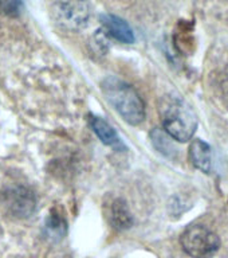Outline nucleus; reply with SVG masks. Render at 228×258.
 Wrapping results in <instances>:
<instances>
[{
  "label": "nucleus",
  "instance_id": "1",
  "mask_svg": "<svg viewBox=\"0 0 228 258\" xmlns=\"http://www.w3.org/2000/svg\"><path fill=\"white\" fill-rule=\"evenodd\" d=\"M160 116L165 133L173 140L185 143L196 132V113L183 97L177 94H168L161 98Z\"/></svg>",
  "mask_w": 228,
  "mask_h": 258
},
{
  "label": "nucleus",
  "instance_id": "2",
  "mask_svg": "<svg viewBox=\"0 0 228 258\" xmlns=\"http://www.w3.org/2000/svg\"><path fill=\"white\" fill-rule=\"evenodd\" d=\"M101 90L112 108L128 124L138 125L145 118V105L136 89L114 76L101 82Z\"/></svg>",
  "mask_w": 228,
  "mask_h": 258
},
{
  "label": "nucleus",
  "instance_id": "3",
  "mask_svg": "<svg viewBox=\"0 0 228 258\" xmlns=\"http://www.w3.org/2000/svg\"><path fill=\"white\" fill-rule=\"evenodd\" d=\"M180 243L185 253L193 258H212L220 247L216 233L203 225H192L181 234Z\"/></svg>",
  "mask_w": 228,
  "mask_h": 258
},
{
  "label": "nucleus",
  "instance_id": "4",
  "mask_svg": "<svg viewBox=\"0 0 228 258\" xmlns=\"http://www.w3.org/2000/svg\"><path fill=\"white\" fill-rule=\"evenodd\" d=\"M52 14L59 27L68 31H80L88 26L92 7L86 0H64L55 4Z\"/></svg>",
  "mask_w": 228,
  "mask_h": 258
},
{
  "label": "nucleus",
  "instance_id": "5",
  "mask_svg": "<svg viewBox=\"0 0 228 258\" xmlns=\"http://www.w3.org/2000/svg\"><path fill=\"white\" fill-rule=\"evenodd\" d=\"M2 205L16 218H28L35 211L36 198L24 185H12L2 192Z\"/></svg>",
  "mask_w": 228,
  "mask_h": 258
},
{
  "label": "nucleus",
  "instance_id": "6",
  "mask_svg": "<svg viewBox=\"0 0 228 258\" xmlns=\"http://www.w3.org/2000/svg\"><path fill=\"white\" fill-rule=\"evenodd\" d=\"M101 23H102L105 32L109 36H112L113 39H116L117 42L130 44L136 40L132 27L118 16L104 14V15H101Z\"/></svg>",
  "mask_w": 228,
  "mask_h": 258
},
{
  "label": "nucleus",
  "instance_id": "7",
  "mask_svg": "<svg viewBox=\"0 0 228 258\" xmlns=\"http://www.w3.org/2000/svg\"><path fill=\"white\" fill-rule=\"evenodd\" d=\"M189 160L197 169L211 173L213 169L212 149L204 140L196 139L189 145Z\"/></svg>",
  "mask_w": 228,
  "mask_h": 258
},
{
  "label": "nucleus",
  "instance_id": "8",
  "mask_svg": "<svg viewBox=\"0 0 228 258\" xmlns=\"http://www.w3.org/2000/svg\"><path fill=\"white\" fill-rule=\"evenodd\" d=\"M89 124H90L92 129L94 131V133L98 136V139H100L105 145H109V147H112V148L116 149L125 148L124 144H122V141H121V139L118 137L117 132L114 131V128H113L109 122H106L102 117L90 114V116H89Z\"/></svg>",
  "mask_w": 228,
  "mask_h": 258
},
{
  "label": "nucleus",
  "instance_id": "9",
  "mask_svg": "<svg viewBox=\"0 0 228 258\" xmlns=\"http://www.w3.org/2000/svg\"><path fill=\"white\" fill-rule=\"evenodd\" d=\"M108 219L113 227L118 230L129 229L132 225V215L128 209V205L124 199L116 198L109 202L108 205Z\"/></svg>",
  "mask_w": 228,
  "mask_h": 258
},
{
  "label": "nucleus",
  "instance_id": "10",
  "mask_svg": "<svg viewBox=\"0 0 228 258\" xmlns=\"http://www.w3.org/2000/svg\"><path fill=\"white\" fill-rule=\"evenodd\" d=\"M150 139H152L155 148L160 153H163L164 156L171 157V159L176 157L177 149L172 143V137L167 135L164 129L163 131L159 128L153 129V132L150 133Z\"/></svg>",
  "mask_w": 228,
  "mask_h": 258
},
{
  "label": "nucleus",
  "instance_id": "11",
  "mask_svg": "<svg viewBox=\"0 0 228 258\" xmlns=\"http://www.w3.org/2000/svg\"><path fill=\"white\" fill-rule=\"evenodd\" d=\"M46 230H47V233L50 234V237H56L60 239V238L63 237L64 231H66L64 219L60 217L56 211L55 213L50 214V217L47 218V222H46Z\"/></svg>",
  "mask_w": 228,
  "mask_h": 258
},
{
  "label": "nucleus",
  "instance_id": "12",
  "mask_svg": "<svg viewBox=\"0 0 228 258\" xmlns=\"http://www.w3.org/2000/svg\"><path fill=\"white\" fill-rule=\"evenodd\" d=\"M23 7L22 0H0V8L3 10L4 14L8 15H18Z\"/></svg>",
  "mask_w": 228,
  "mask_h": 258
}]
</instances>
